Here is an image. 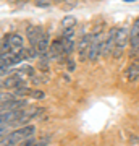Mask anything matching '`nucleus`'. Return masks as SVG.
Here are the masks:
<instances>
[{"mask_svg": "<svg viewBox=\"0 0 139 146\" xmlns=\"http://www.w3.org/2000/svg\"><path fill=\"white\" fill-rule=\"evenodd\" d=\"M31 89L28 88V86H18V88H15V91H13V96L15 98H20V99H24L26 96H31Z\"/></svg>", "mask_w": 139, "mask_h": 146, "instance_id": "10", "label": "nucleus"}, {"mask_svg": "<svg viewBox=\"0 0 139 146\" xmlns=\"http://www.w3.org/2000/svg\"><path fill=\"white\" fill-rule=\"evenodd\" d=\"M26 36H28L29 46L36 47L37 44H39V41L45 36V33H44V29H42L41 26H29L28 29H26Z\"/></svg>", "mask_w": 139, "mask_h": 146, "instance_id": "5", "label": "nucleus"}, {"mask_svg": "<svg viewBox=\"0 0 139 146\" xmlns=\"http://www.w3.org/2000/svg\"><path fill=\"white\" fill-rule=\"evenodd\" d=\"M31 98L32 99H44V98H45V93H44V91H39V89H32Z\"/></svg>", "mask_w": 139, "mask_h": 146, "instance_id": "13", "label": "nucleus"}, {"mask_svg": "<svg viewBox=\"0 0 139 146\" xmlns=\"http://www.w3.org/2000/svg\"><path fill=\"white\" fill-rule=\"evenodd\" d=\"M125 75H126V78H128L129 81H136V80L139 78V58L136 62H133L126 70H125Z\"/></svg>", "mask_w": 139, "mask_h": 146, "instance_id": "7", "label": "nucleus"}, {"mask_svg": "<svg viewBox=\"0 0 139 146\" xmlns=\"http://www.w3.org/2000/svg\"><path fill=\"white\" fill-rule=\"evenodd\" d=\"M53 2H65V0H53Z\"/></svg>", "mask_w": 139, "mask_h": 146, "instance_id": "15", "label": "nucleus"}, {"mask_svg": "<svg viewBox=\"0 0 139 146\" xmlns=\"http://www.w3.org/2000/svg\"><path fill=\"white\" fill-rule=\"evenodd\" d=\"M60 39H62L65 54H67V55H71V54L74 52V49H76V42H74V39H73V37H62V36H60Z\"/></svg>", "mask_w": 139, "mask_h": 146, "instance_id": "8", "label": "nucleus"}, {"mask_svg": "<svg viewBox=\"0 0 139 146\" xmlns=\"http://www.w3.org/2000/svg\"><path fill=\"white\" fill-rule=\"evenodd\" d=\"M131 46L136 49V47L139 46V18L136 21H134V25H133V28H131Z\"/></svg>", "mask_w": 139, "mask_h": 146, "instance_id": "9", "label": "nucleus"}, {"mask_svg": "<svg viewBox=\"0 0 139 146\" xmlns=\"http://www.w3.org/2000/svg\"><path fill=\"white\" fill-rule=\"evenodd\" d=\"M65 3H68V7H76L78 0H65Z\"/></svg>", "mask_w": 139, "mask_h": 146, "instance_id": "14", "label": "nucleus"}, {"mask_svg": "<svg viewBox=\"0 0 139 146\" xmlns=\"http://www.w3.org/2000/svg\"><path fill=\"white\" fill-rule=\"evenodd\" d=\"M34 3H36V7H39V8H49L52 3V0H34Z\"/></svg>", "mask_w": 139, "mask_h": 146, "instance_id": "12", "label": "nucleus"}, {"mask_svg": "<svg viewBox=\"0 0 139 146\" xmlns=\"http://www.w3.org/2000/svg\"><path fill=\"white\" fill-rule=\"evenodd\" d=\"M50 44L52 42L49 41V34L45 33V36L42 37L41 41H39V44L36 46V50H37V55L39 57H47V54H49V50H50Z\"/></svg>", "mask_w": 139, "mask_h": 146, "instance_id": "6", "label": "nucleus"}, {"mask_svg": "<svg viewBox=\"0 0 139 146\" xmlns=\"http://www.w3.org/2000/svg\"><path fill=\"white\" fill-rule=\"evenodd\" d=\"M125 2H133V0H125Z\"/></svg>", "mask_w": 139, "mask_h": 146, "instance_id": "16", "label": "nucleus"}, {"mask_svg": "<svg viewBox=\"0 0 139 146\" xmlns=\"http://www.w3.org/2000/svg\"><path fill=\"white\" fill-rule=\"evenodd\" d=\"M131 39V31H128V28H117V37H115V49H113V55L115 58H120V55L123 54L125 47L128 46V41Z\"/></svg>", "mask_w": 139, "mask_h": 146, "instance_id": "2", "label": "nucleus"}, {"mask_svg": "<svg viewBox=\"0 0 139 146\" xmlns=\"http://www.w3.org/2000/svg\"><path fill=\"white\" fill-rule=\"evenodd\" d=\"M74 25H76V18L71 16V15L65 16V18L62 20V28L63 29H67V28H74Z\"/></svg>", "mask_w": 139, "mask_h": 146, "instance_id": "11", "label": "nucleus"}, {"mask_svg": "<svg viewBox=\"0 0 139 146\" xmlns=\"http://www.w3.org/2000/svg\"><path fill=\"white\" fill-rule=\"evenodd\" d=\"M92 37H94V33L92 34H84V36H81V39L78 42L76 49H78V58H79V62L89 60V49H91Z\"/></svg>", "mask_w": 139, "mask_h": 146, "instance_id": "3", "label": "nucleus"}, {"mask_svg": "<svg viewBox=\"0 0 139 146\" xmlns=\"http://www.w3.org/2000/svg\"><path fill=\"white\" fill-rule=\"evenodd\" d=\"M36 133V127L34 125H23L15 128L13 131H10L5 138H2V143H10V145H16L20 146L23 141L32 138Z\"/></svg>", "mask_w": 139, "mask_h": 146, "instance_id": "1", "label": "nucleus"}, {"mask_svg": "<svg viewBox=\"0 0 139 146\" xmlns=\"http://www.w3.org/2000/svg\"><path fill=\"white\" fill-rule=\"evenodd\" d=\"M7 42H8V46H10V52L11 54H18L21 52V49L24 47V41H23V36H20L18 33H11V34H7L3 37Z\"/></svg>", "mask_w": 139, "mask_h": 146, "instance_id": "4", "label": "nucleus"}]
</instances>
